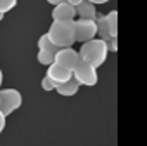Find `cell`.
Returning a JSON list of instances; mask_svg holds the SVG:
<instances>
[{
  "label": "cell",
  "mask_w": 147,
  "mask_h": 146,
  "mask_svg": "<svg viewBox=\"0 0 147 146\" xmlns=\"http://www.w3.org/2000/svg\"><path fill=\"white\" fill-rule=\"evenodd\" d=\"M38 50L50 52V54H57L61 49H59V47H55V45L49 40V37H47V33H45V35H42V37L38 38Z\"/></svg>",
  "instance_id": "cell-12"
},
{
  "label": "cell",
  "mask_w": 147,
  "mask_h": 146,
  "mask_svg": "<svg viewBox=\"0 0 147 146\" xmlns=\"http://www.w3.org/2000/svg\"><path fill=\"white\" fill-rule=\"evenodd\" d=\"M47 77H49L55 85H59V84H64V82H67L69 78H73V71L67 70L66 66L59 64V63H52L50 66H47Z\"/></svg>",
  "instance_id": "cell-6"
},
{
  "label": "cell",
  "mask_w": 147,
  "mask_h": 146,
  "mask_svg": "<svg viewBox=\"0 0 147 146\" xmlns=\"http://www.w3.org/2000/svg\"><path fill=\"white\" fill-rule=\"evenodd\" d=\"M55 91H57L61 96H75V94L80 91V84H78V80H76L75 77H73V78H69L67 82L55 85Z\"/></svg>",
  "instance_id": "cell-10"
},
{
  "label": "cell",
  "mask_w": 147,
  "mask_h": 146,
  "mask_svg": "<svg viewBox=\"0 0 147 146\" xmlns=\"http://www.w3.org/2000/svg\"><path fill=\"white\" fill-rule=\"evenodd\" d=\"M80 61H82V57H80L78 50L71 49V47H67V49H61V50L55 54V63L66 66V68L71 70V71L76 68V64H78Z\"/></svg>",
  "instance_id": "cell-7"
},
{
  "label": "cell",
  "mask_w": 147,
  "mask_h": 146,
  "mask_svg": "<svg viewBox=\"0 0 147 146\" xmlns=\"http://www.w3.org/2000/svg\"><path fill=\"white\" fill-rule=\"evenodd\" d=\"M36 57H38V63H42V64H45V66H50L52 63H55V54H50V52L38 50Z\"/></svg>",
  "instance_id": "cell-14"
},
{
  "label": "cell",
  "mask_w": 147,
  "mask_h": 146,
  "mask_svg": "<svg viewBox=\"0 0 147 146\" xmlns=\"http://www.w3.org/2000/svg\"><path fill=\"white\" fill-rule=\"evenodd\" d=\"M78 54H80V57H82L83 61H87V63H90L92 66L99 68V66H102V64L106 63L109 50H107V44H106L104 40L94 38V40L85 42V44L82 45V49L78 50Z\"/></svg>",
  "instance_id": "cell-2"
},
{
  "label": "cell",
  "mask_w": 147,
  "mask_h": 146,
  "mask_svg": "<svg viewBox=\"0 0 147 146\" xmlns=\"http://www.w3.org/2000/svg\"><path fill=\"white\" fill-rule=\"evenodd\" d=\"M23 104V96L18 89H0V111L9 117Z\"/></svg>",
  "instance_id": "cell-3"
},
{
  "label": "cell",
  "mask_w": 147,
  "mask_h": 146,
  "mask_svg": "<svg viewBox=\"0 0 147 146\" xmlns=\"http://www.w3.org/2000/svg\"><path fill=\"white\" fill-rule=\"evenodd\" d=\"M66 2H67V4H71L73 7H78V5L83 2V0H66Z\"/></svg>",
  "instance_id": "cell-19"
},
{
  "label": "cell",
  "mask_w": 147,
  "mask_h": 146,
  "mask_svg": "<svg viewBox=\"0 0 147 146\" xmlns=\"http://www.w3.org/2000/svg\"><path fill=\"white\" fill-rule=\"evenodd\" d=\"M97 37V23L95 19H78L75 21V38L76 42H88Z\"/></svg>",
  "instance_id": "cell-5"
},
{
  "label": "cell",
  "mask_w": 147,
  "mask_h": 146,
  "mask_svg": "<svg viewBox=\"0 0 147 146\" xmlns=\"http://www.w3.org/2000/svg\"><path fill=\"white\" fill-rule=\"evenodd\" d=\"M97 37L104 42H107L111 38V33H109V25H107V14H99L97 19Z\"/></svg>",
  "instance_id": "cell-11"
},
{
  "label": "cell",
  "mask_w": 147,
  "mask_h": 146,
  "mask_svg": "<svg viewBox=\"0 0 147 146\" xmlns=\"http://www.w3.org/2000/svg\"><path fill=\"white\" fill-rule=\"evenodd\" d=\"M42 89L43 91H47V92H50V91H55V84L49 78V77H45L43 80H42Z\"/></svg>",
  "instance_id": "cell-16"
},
{
  "label": "cell",
  "mask_w": 147,
  "mask_h": 146,
  "mask_svg": "<svg viewBox=\"0 0 147 146\" xmlns=\"http://www.w3.org/2000/svg\"><path fill=\"white\" fill-rule=\"evenodd\" d=\"M107 25H109L111 38H118V12L116 11H111L107 14Z\"/></svg>",
  "instance_id": "cell-13"
},
{
  "label": "cell",
  "mask_w": 147,
  "mask_h": 146,
  "mask_svg": "<svg viewBox=\"0 0 147 146\" xmlns=\"http://www.w3.org/2000/svg\"><path fill=\"white\" fill-rule=\"evenodd\" d=\"M4 19V12H0V21H2Z\"/></svg>",
  "instance_id": "cell-23"
},
{
  "label": "cell",
  "mask_w": 147,
  "mask_h": 146,
  "mask_svg": "<svg viewBox=\"0 0 147 146\" xmlns=\"http://www.w3.org/2000/svg\"><path fill=\"white\" fill-rule=\"evenodd\" d=\"M76 18V7H73L67 2H61L54 5L52 9V19L54 21H75Z\"/></svg>",
  "instance_id": "cell-8"
},
{
  "label": "cell",
  "mask_w": 147,
  "mask_h": 146,
  "mask_svg": "<svg viewBox=\"0 0 147 146\" xmlns=\"http://www.w3.org/2000/svg\"><path fill=\"white\" fill-rule=\"evenodd\" d=\"M76 14L80 16V19H97V9L95 4L83 0V2L76 7Z\"/></svg>",
  "instance_id": "cell-9"
},
{
  "label": "cell",
  "mask_w": 147,
  "mask_h": 146,
  "mask_svg": "<svg viewBox=\"0 0 147 146\" xmlns=\"http://www.w3.org/2000/svg\"><path fill=\"white\" fill-rule=\"evenodd\" d=\"M106 44H107V50L109 52H116L118 50V38H109Z\"/></svg>",
  "instance_id": "cell-17"
},
{
  "label": "cell",
  "mask_w": 147,
  "mask_h": 146,
  "mask_svg": "<svg viewBox=\"0 0 147 146\" xmlns=\"http://www.w3.org/2000/svg\"><path fill=\"white\" fill-rule=\"evenodd\" d=\"M16 4H18V0H0V12H9V11H12L14 7H16Z\"/></svg>",
  "instance_id": "cell-15"
},
{
  "label": "cell",
  "mask_w": 147,
  "mask_h": 146,
  "mask_svg": "<svg viewBox=\"0 0 147 146\" xmlns=\"http://www.w3.org/2000/svg\"><path fill=\"white\" fill-rule=\"evenodd\" d=\"M2 80H4V75H2V70H0V87H2Z\"/></svg>",
  "instance_id": "cell-22"
},
{
  "label": "cell",
  "mask_w": 147,
  "mask_h": 146,
  "mask_svg": "<svg viewBox=\"0 0 147 146\" xmlns=\"http://www.w3.org/2000/svg\"><path fill=\"white\" fill-rule=\"evenodd\" d=\"M47 37L59 49L71 47L76 42V38H75V21H52V25L47 31Z\"/></svg>",
  "instance_id": "cell-1"
},
{
  "label": "cell",
  "mask_w": 147,
  "mask_h": 146,
  "mask_svg": "<svg viewBox=\"0 0 147 146\" xmlns=\"http://www.w3.org/2000/svg\"><path fill=\"white\" fill-rule=\"evenodd\" d=\"M73 77L78 80L80 85H88V87L95 85L97 80H99V77H97V68L92 66L90 63L83 61V59L76 64L75 70H73Z\"/></svg>",
  "instance_id": "cell-4"
},
{
  "label": "cell",
  "mask_w": 147,
  "mask_h": 146,
  "mask_svg": "<svg viewBox=\"0 0 147 146\" xmlns=\"http://www.w3.org/2000/svg\"><path fill=\"white\" fill-rule=\"evenodd\" d=\"M47 2H49L50 5H57V4H61V2H66V0H47Z\"/></svg>",
  "instance_id": "cell-20"
},
{
  "label": "cell",
  "mask_w": 147,
  "mask_h": 146,
  "mask_svg": "<svg viewBox=\"0 0 147 146\" xmlns=\"http://www.w3.org/2000/svg\"><path fill=\"white\" fill-rule=\"evenodd\" d=\"M5 118H7V117H4V113L0 111V134H2L4 129H5Z\"/></svg>",
  "instance_id": "cell-18"
},
{
  "label": "cell",
  "mask_w": 147,
  "mask_h": 146,
  "mask_svg": "<svg viewBox=\"0 0 147 146\" xmlns=\"http://www.w3.org/2000/svg\"><path fill=\"white\" fill-rule=\"evenodd\" d=\"M88 2H92V4H106V2H109V0H88Z\"/></svg>",
  "instance_id": "cell-21"
}]
</instances>
